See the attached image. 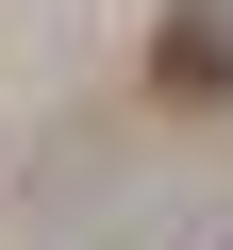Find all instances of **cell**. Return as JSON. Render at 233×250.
I'll list each match as a JSON object with an SVG mask.
<instances>
[{"mask_svg":"<svg viewBox=\"0 0 233 250\" xmlns=\"http://www.w3.org/2000/svg\"><path fill=\"white\" fill-rule=\"evenodd\" d=\"M150 83L200 117V100H233V17H167V50H150Z\"/></svg>","mask_w":233,"mask_h":250,"instance_id":"obj_1","label":"cell"}]
</instances>
